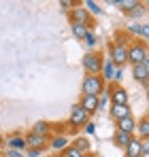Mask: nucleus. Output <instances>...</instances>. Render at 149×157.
<instances>
[{
    "label": "nucleus",
    "mask_w": 149,
    "mask_h": 157,
    "mask_svg": "<svg viewBox=\"0 0 149 157\" xmlns=\"http://www.w3.org/2000/svg\"><path fill=\"white\" fill-rule=\"evenodd\" d=\"M62 157H83V153H81L79 149H74L73 144H70V147H68V149L62 153Z\"/></svg>",
    "instance_id": "obj_26"
},
{
    "label": "nucleus",
    "mask_w": 149,
    "mask_h": 157,
    "mask_svg": "<svg viewBox=\"0 0 149 157\" xmlns=\"http://www.w3.org/2000/svg\"><path fill=\"white\" fill-rule=\"evenodd\" d=\"M53 157H62V155H53Z\"/></svg>",
    "instance_id": "obj_39"
},
{
    "label": "nucleus",
    "mask_w": 149,
    "mask_h": 157,
    "mask_svg": "<svg viewBox=\"0 0 149 157\" xmlns=\"http://www.w3.org/2000/svg\"><path fill=\"white\" fill-rule=\"evenodd\" d=\"M130 140H132V134H128V132H122V130H115V136H113V144H115V147H119V149H126V147L130 144Z\"/></svg>",
    "instance_id": "obj_14"
},
{
    "label": "nucleus",
    "mask_w": 149,
    "mask_h": 157,
    "mask_svg": "<svg viewBox=\"0 0 149 157\" xmlns=\"http://www.w3.org/2000/svg\"><path fill=\"white\" fill-rule=\"evenodd\" d=\"M128 36L124 38V32H117L115 34V38H113V43H111V47H109V53H111V62L117 66V68H122L128 64Z\"/></svg>",
    "instance_id": "obj_1"
},
{
    "label": "nucleus",
    "mask_w": 149,
    "mask_h": 157,
    "mask_svg": "<svg viewBox=\"0 0 149 157\" xmlns=\"http://www.w3.org/2000/svg\"><path fill=\"white\" fill-rule=\"evenodd\" d=\"M149 57V45L143 43L141 38L132 40L128 45V64L130 66H139V64H145V59Z\"/></svg>",
    "instance_id": "obj_2"
},
{
    "label": "nucleus",
    "mask_w": 149,
    "mask_h": 157,
    "mask_svg": "<svg viewBox=\"0 0 149 157\" xmlns=\"http://www.w3.org/2000/svg\"><path fill=\"white\" fill-rule=\"evenodd\" d=\"M109 98H111V104H128V91L122 85H111Z\"/></svg>",
    "instance_id": "obj_7"
},
{
    "label": "nucleus",
    "mask_w": 149,
    "mask_h": 157,
    "mask_svg": "<svg viewBox=\"0 0 149 157\" xmlns=\"http://www.w3.org/2000/svg\"><path fill=\"white\" fill-rule=\"evenodd\" d=\"M85 132H87V134H94V132H96V123H94V121H87V123H85Z\"/></svg>",
    "instance_id": "obj_32"
},
{
    "label": "nucleus",
    "mask_w": 149,
    "mask_h": 157,
    "mask_svg": "<svg viewBox=\"0 0 149 157\" xmlns=\"http://www.w3.org/2000/svg\"><path fill=\"white\" fill-rule=\"evenodd\" d=\"M73 147H74V149H79V151H81V153L85 155V153H87V149H90V142H87L85 138H77Z\"/></svg>",
    "instance_id": "obj_24"
},
{
    "label": "nucleus",
    "mask_w": 149,
    "mask_h": 157,
    "mask_svg": "<svg viewBox=\"0 0 149 157\" xmlns=\"http://www.w3.org/2000/svg\"><path fill=\"white\" fill-rule=\"evenodd\" d=\"M79 106H81L87 115H94V113H98V98H96V96H81Z\"/></svg>",
    "instance_id": "obj_9"
},
{
    "label": "nucleus",
    "mask_w": 149,
    "mask_h": 157,
    "mask_svg": "<svg viewBox=\"0 0 149 157\" xmlns=\"http://www.w3.org/2000/svg\"><path fill=\"white\" fill-rule=\"evenodd\" d=\"M43 151H45V149H28V155L30 157H41Z\"/></svg>",
    "instance_id": "obj_30"
},
{
    "label": "nucleus",
    "mask_w": 149,
    "mask_h": 157,
    "mask_svg": "<svg viewBox=\"0 0 149 157\" xmlns=\"http://www.w3.org/2000/svg\"><path fill=\"white\" fill-rule=\"evenodd\" d=\"M0 144H2V136H0Z\"/></svg>",
    "instance_id": "obj_38"
},
{
    "label": "nucleus",
    "mask_w": 149,
    "mask_h": 157,
    "mask_svg": "<svg viewBox=\"0 0 149 157\" xmlns=\"http://www.w3.org/2000/svg\"><path fill=\"white\" fill-rule=\"evenodd\" d=\"M6 144H9V149H13V151H22V153L28 149V147H26V138H22V136H13V138H9Z\"/></svg>",
    "instance_id": "obj_17"
},
{
    "label": "nucleus",
    "mask_w": 149,
    "mask_h": 157,
    "mask_svg": "<svg viewBox=\"0 0 149 157\" xmlns=\"http://www.w3.org/2000/svg\"><path fill=\"white\" fill-rule=\"evenodd\" d=\"M70 19H73V24H83V26H87V28L94 26V19H92V15L87 13L85 6H74L73 11H70Z\"/></svg>",
    "instance_id": "obj_6"
},
{
    "label": "nucleus",
    "mask_w": 149,
    "mask_h": 157,
    "mask_svg": "<svg viewBox=\"0 0 149 157\" xmlns=\"http://www.w3.org/2000/svg\"><path fill=\"white\" fill-rule=\"evenodd\" d=\"M115 125H117V130L128 132V134H132V132L136 130V121L132 119V115H130V117H124V119H119V121H115Z\"/></svg>",
    "instance_id": "obj_16"
},
{
    "label": "nucleus",
    "mask_w": 149,
    "mask_h": 157,
    "mask_svg": "<svg viewBox=\"0 0 149 157\" xmlns=\"http://www.w3.org/2000/svg\"><path fill=\"white\" fill-rule=\"evenodd\" d=\"M83 157H94V155H90V153H85V155H83Z\"/></svg>",
    "instance_id": "obj_37"
},
{
    "label": "nucleus",
    "mask_w": 149,
    "mask_h": 157,
    "mask_svg": "<svg viewBox=\"0 0 149 157\" xmlns=\"http://www.w3.org/2000/svg\"><path fill=\"white\" fill-rule=\"evenodd\" d=\"M6 157H24V153H22V151H13V149H9V151H6Z\"/></svg>",
    "instance_id": "obj_33"
},
{
    "label": "nucleus",
    "mask_w": 149,
    "mask_h": 157,
    "mask_svg": "<svg viewBox=\"0 0 149 157\" xmlns=\"http://www.w3.org/2000/svg\"><path fill=\"white\" fill-rule=\"evenodd\" d=\"M109 94H102V96H98V110H104L107 108V104H109Z\"/></svg>",
    "instance_id": "obj_27"
},
{
    "label": "nucleus",
    "mask_w": 149,
    "mask_h": 157,
    "mask_svg": "<svg viewBox=\"0 0 149 157\" xmlns=\"http://www.w3.org/2000/svg\"><path fill=\"white\" fill-rule=\"evenodd\" d=\"M60 6H62L64 11H73L74 6H77V2H73V0H62V2H60Z\"/></svg>",
    "instance_id": "obj_28"
},
{
    "label": "nucleus",
    "mask_w": 149,
    "mask_h": 157,
    "mask_svg": "<svg viewBox=\"0 0 149 157\" xmlns=\"http://www.w3.org/2000/svg\"><path fill=\"white\" fill-rule=\"evenodd\" d=\"M81 64H83V68H85V72H87V75H100L102 64H104L102 53H98V51H87L85 55H83Z\"/></svg>",
    "instance_id": "obj_4"
},
{
    "label": "nucleus",
    "mask_w": 149,
    "mask_h": 157,
    "mask_svg": "<svg viewBox=\"0 0 149 157\" xmlns=\"http://www.w3.org/2000/svg\"><path fill=\"white\" fill-rule=\"evenodd\" d=\"M141 40L149 45V24H143V32H141Z\"/></svg>",
    "instance_id": "obj_29"
},
{
    "label": "nucleus",
    "mask_w": 149,
    "mask_h": 157,
    "mask_svg": "<svg viewBox=\"0 0 149 157\" xmlns=\"http://www.w3.org/2000/svg\"><path fill=\"white\" fill-rule=\"evenodd\" d=\"M132 77H134V81H139V83H143V85H149V68L145 64L132 66Z\"/></svg>",
    "instance_id": "obj_11"
},
{
    "label": "nucleus",
    "mask_w": 149,
    "mask_h": 157,
    "mask_svg": "<svg viewBox=\"0 0 149 157\" xmlns=\"http://www.w3.org/2000/svg\"><path fill=\"white\" fill-rule=\"evenodd\" d=\"M145 66H147V68H149V57H147V59H145Z\"/></svg>",
    "instance_id": "obj_36"
},
{
    "label": "nucleus",
    "mask_w": 149,
    "mask_h": 157,
    "mask_svg": "<svg viewBox=\"0 0 149 157\" xmlns=\"http://www.w3.org/2000/svg\"><path fill=\"white\" fill-rule=\"evenodd\" d=\"M81 91L83 96H102L104 94V78L100 75H85L83 83H81Z\"/></svg>",
    "instance_id": "obj_3"
},
{
    "label": "nucleus",
    "mask_w": 149,
    "mask_h": 157,
    "mask_svg": "<svg viewBox=\"0 0 149 157\" xmlns=\"http://www.w3.org/2000/svg\"><path fill=\"white\" fill-rule=\"evenodd\" d=\"M115 70H117V66L111 62V57L109 59H104V64H102V70H100V77L104 78V81H113L115 77Z\"/></svg>",
    "instance_id": "obj_15"
},
{
    "label": "nucleus",
    "mask_w": 149,
    "mask_h": 157,
    "mask_svg": "<svg viewBox=\"0 0 149 157\" xmlns=\"http://www.w3.org/2000/svg\"><path fill=\"white\" fill-rule=\"evenodd\" d=\"M32 134L47 136V138H49V123H47V121H38V123H34V128H32Z\"/></svg>",
    "instance_id": "obj_20"
},
{
    "label": "nucleus",
    "mask_w": 149,
    "mask_h": 157,
    "mask_svg": "<svg viewBox=\"0 0 149 157\" xmlns=\"http://www.w3.org/2000/svg\"><path fill=\"white\" fill-rule=\"evenodd\" d=\"M49 147L55 151V153H58V155H62V153H64V151H66L70 144H68L66 136H53V138L49 140Z\"/></svg>",
    "instance_id": "obj_12"
},
{
    "label": "nucleus",
    "mask_w": 149,
    "mask_h": 157,
    "mask_svg": "<svg viewBox=\"0 0 149 157\" xmlns=\"http://www.w3.org/2000/svg\"><path fill=\"white\" fill-rule=\"evenodd\" d=\"M119 6L124 9V13L130 15V13H134V11L141 6V2H139V0H122V4H119Z\"/></svg>",
    "instance_id": "obj_22"
},
{
    "label": "nucleus",
    "mask_w": 149,
    "mask_h": 157,
    "mask_svg": "<svg viewBox=\"0 0 149 157\" xmlns=\"http://www.w3.org/2000/svg\"><path fill=\"white\" fill-rule=\"evenodd\" d=\"M122 78H124V70H122V68H117V70H115V77H113V81H122Z\"/></svg>",
    "instance_id": "obj_34"
},
{
    "label": "nucleus",
    "mask_w": 149,
    "mask_h": 157,
    "mask_svg": "<svg viewBox=\"0 0 149 157\" xmlns=\"http://www.w3.org/2000/svg\"><path fill=\"white\" fill-rule=\"evenodd\" d=\"M87 119H90V115H87V113H85V110H83V108H81L79 104H74L73 108H70V117H68V125L77 130V128H81V125H85V123H87Z\"/></svg>",
    "instance_id": "obj_5"
},
{
    "label": "nucleus",
    "mask_w": 149,
    "mask_h": 157,
    "mask_svg": "<svg viewBox=\"0 0 149 157\" xmlns=\"http://www.w3.org/2000/svg\"><path fill=\"white\" fill-rule=\"evenodd\" d=\"M87 32H90V28H87V26H83V24H73V36H74V38L83 40V38L87 36Z\"/></svg>",
    "instance_id": "obj_19"
},
{
    "label": "nucleus",
    "mask_w": 149,
    "mask_h": 157,
    "mask_svg": "<svg viewBox=\"0 0 149 157\" xmlns=\"http://www.w3.org/2000/svg\"><path fill=\"white\" fill-rule=\"evenodd\" d=\"M109 115H111L113 121H119V119H124V117H130V106L128 104H111Z\"/></svg>",
    "instance_id": "obj_10"
},
{
    "label": "nucleus",
    "mask_w": 149,
    "mask_h": 157,
    "mask_svg": "<svg viewBox=\"0 0 149 157\" xmlns=\"http://www.w3.org/2000/svg\"><path fill=\"white\" fill-rule=\"evenodd\" d=\"M141 32H143V24H130V26H126V34H132V36H136V38H141Z\"/></svg>",
    "instance_id": "obj_23"
},
{
    "label": "nucleus",
    "mask_w": 149,
    "mask_h": 157,
    "mask_svg": "<svg viewBox=\"0 0 149 157\" xmlns=\"http://www.w3.org/2000/svg\"><path fill=\"white\" fill-rule=\"evenodd\" d=\"M83 6L87 9V13H90V15H96V17H98V15H102L100 4H98V2H94V0H85V2H83Z\"/></svg>",
    "instance_id": "obj_21"
},
{
    "label": "nucleus",
    "mask_w": 149,
    "mask_h": 157,
    "mask_svg": "<svg viewBox=\"0 0 149 157\" xmlns=\"http://www.w3.org/2000/svg\"><path fill=\"white\" fill-rule=\"evenodd\" d=\"M139 134H141V140H149V115L139 121Z\"/></svg>",
    "instance_id": "obj_18"
},
{
    "label": "nucleus",
    "mask_w": 149,
    "mask_h": 157,
    "mask_svg": "<svg viewBox=\"0 0 149 157\" xmlns=\"http://www.w3.org/2000/svg\"><path fill=\"white\" fill-rule=\"evenodd\" d=\"M145 91H147V100H149V85H145Z\"/></svg>",
    "instance_id": "obj_35"
},
{
    "label": "nucleus",
    "mask_w": 149,
    "mask_h": 157,
    "mask_svg": "<svg viewBox=\"0 0 149 157\" xmlns=\"http://www.w3.org/2000/svg\"><path fill=\"white\" fill-rule=\"evenodd\" d=\"M47 142H49L47 136H38V134H32V132L26 136V147L28 149H45Z\"/></svg>",
    "instance_id": "obj_8"
},
{
    "label": "nucleus",
    "mask_w": 149,
    "mask_h": 157,
    "mask_svg": "<svg viewBox=\"0 0 149 157\" xmlns=\"http://www.w3.org/2000/svg\"><path fill=\"white\" fill-rule=\"evenodd\" d=\"M141 151H143V157L149 155V140H141Z\"/></svg>",
    "instance_id": "obj_31"
},
{
    "label": "nucleus",
    "mask_w": 149,
    "mask_h": 157,
    "mask_svg": "<svg viewBox=\"0 0 149 157\" xmlns=\"http://www.w3.org/2000/svg\"><path fill=\"white\" fill-rule=\"evenodd\" d=\"M126 157H143V151H141V138H134L132 136V140H130V144L124 149Z\"/></svg>",
    "instance_id": "obj_13"
},
{
    "label": "nucleus",
    "mask_w": 149,
    "mask_h": 157,
    "mask_svg": "<svg viewBox=\"0 0 149 157\" xmlns=\"http://www.w3.org/2000/svg\"><path fill=\"white\" fill-rule=\"evenodd\" d=\"M83 40H85V45H87V49H94V47H96V34H94L92 30L87 32V36H85Z\"/></svg>",
    "instance_id": "obj_25"
}]
</instances>
